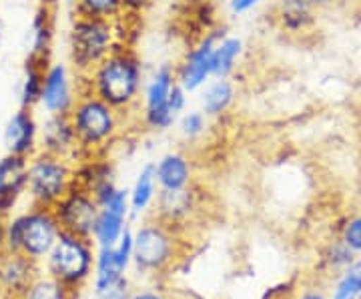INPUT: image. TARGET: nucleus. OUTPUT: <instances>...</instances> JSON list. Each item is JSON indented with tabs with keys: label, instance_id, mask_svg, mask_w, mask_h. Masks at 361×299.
I'll use <instances>...</instances> for the list:
<instances>
[{
	"label": "nucleus",
	"instance_id": "nucleus-1",
	"mask_svg": "<svg viewBox=\"0 0 361 299\" xmlns=\"http://www.w3.org/2000/svg\"><path fill=\"white\" fill-rule=\"evenodd\" d=\"M78 78L80 91L97 94L121 115L130 113L139 104L142 91V66L137 52L127 44L115 47L87 77Z\"/></svg>",
	"mask_w": 361,
	"mask_h": 299
},
{
	"label": "nucleus",
	"instance_id": "nucleus-2",
	"mask_svg": "<svg viewBox=\"0 0 361 299\" xmlns=\"http://www.w3.org/2000/svg\"><path fill=\"white\" fill-rule=\"evenodd\" d=\"M68 117L77 133L82 155L92 157L118 137L125 115H121L116 109L104 103L97 94L80 91Z\"/></svg>",
	"mask_w": 361,
	"mask_h": 299
},
{
	"label": "nucleus",
	"instance_id": "nucleus-3",
	"mask_svg": "<svg viewBox=\"0 0 361 299\" xmlns=\"http://www.w3.org/2000/svg\"><path fill=\"white\" fill-rule=\"evenodd\" d=\"M61 233V225L54 217V211L49 207H32L14 215L4 227V249L23 253L26 257L42 263L51 253L56 237Z\"/></svg>",
	"mask_w": 361,
	"mask_h": 299
},
{
	"label": "nucleus",
	"instance_id": "nucleus-4",
	"mask_svg": "<svg viewBox=\"0 0 361 299\" xmlns=\"http://www.w3.org/2000/svg\"><path fill=\"white\" fill-rule=\"evenodd\" d=\"M118 20L75 16L68 30L71 63L77 77H87L94 66L118 44H125L118 37Z\"/></svg>",
	"mask_w": 361,
	"mask_h": 299
},
{
	"label": "nucleus",
	"instance_id": "nucleus-5",
	"mask_svg": "<svg viewBox=\"0 0 361 299\" xmlns=\"http://www.w3.org/2000/svg\"><path fill=\"white\" fill-rule=\"evenodd\" d=\"M179 229L151 219L133 229V267L142 275H161L179 257Z\"/></svg>",
	"mask_w": 361,
	"mask_h": 299
},
{
	"label": "nucleus",
	"instance_id": "nucleus-6",
	"mask_svg": "<svg viewBox=\"0 0 361 299\" xmlns=\"http://www.w3.org/2000/svg\"><path fill=\"white\" fill-rule=\"evenodd\" d=\"M77 181L75 161L66 157L37 151L28 159V183L26 191L32 205L52 209Z\"/></svg>",
	"mask_w": 361,
	"mask_h": 299
},
{
	"label": "nucleus",
	"instance_id": "nucleus-7",
	"mask_svg": "<svg viewBox=\"0 0 361 299\" xmlns=\"http://www.w3.org/2000/svg\"><path fill=\"white\" fill-rule=\"evenodd\" d=\"M94 249V243L87 237L61 231L51 253L42 261L44 269L51 277L78 293L92 277Z\"/></svg>",
	"mask_w": 361,
	"mask_h": 299
},
{
	"label": "nucleus",
	"instance_id": "nucleus-8",
	"mask_svg": "<svg viewBox=\"0 0 361 299\" xmlns=\"http://www.w3.org/2000/svg\"><path fill=\"white\" fill-rule=\"evenodd\" d=\"M185 103H187V92L177 83L175 66L161 65L145 89L142 125L151 130L171 129L180 111L185 109Z\"/></svg>",
	"mask_w": 361,
	"mask_h": 299
},
{
	"label": "nucleus",
	"instance_id": "nucleus-9",
	"mask_svg": "<svg viewBox=\"0 0 361 299\" xmlns=\"http://www.w3.org/2000/svg\"><path fill=\"white\" fill-rule=\"evenodd\" d=\"M133 267V227H129L118 243L113 248L94 249V267H92V293L99 295L106 289H111L123 279Z\"/></svg>",
	"mask_w": 361,
	"mask_h": 299
},
{
	"label": "nucleus",
	"instance_id": "nucleus-10",
	"mask_svg": "<svg viewBox=\"0 0 361 299\" xmlns=\"http://www.w3.org/2000/svg\"><path fill=\"white\" fill-rule=\"evenodd\" d=\"M52 211L61 225V231H68V233L90 239L92 227L99 215V205L87 187L75 181V185L68 189V193L52 207Z\"/></svg>",
	"mask_w": 361,
	"mask_h": 299
},
{
	"label": "nucleus",
	"instance_id": "nucleus-11",
	"mask_svg": "<svg viewBox=\"0 0 361 299\" xmlns=\"http://www.w3.org/2000/svg\"><path fill=\"white\" fill-rule=\"evenodd\" d=\"M223 37H225L223 28H215V30L205 32V37L199 40V44L187 52L179 65L175 66V77H177V83L183 87V91H197L213 77L211 75V59H213L215 44Z\"/></svg>",
	"mask_w": 361,
	"mask_h": 299
},
{
	"label": "nucleus",
	"instance_id": "nucleus-12",
	"mask_svg": "<svg viewBox=\"0 0 361 299\" xmlns=\"http://www.w3.org/2000/svg\"><path fill=\"white\" fill-rule=\"evenodd\" d=\"M78 94H75L73 78L63 63H51L44 68L40 104L49 115H68Z\"/></svg>",
	"mask_w": 361,
	"mask_h": 299
},
{
	"label": "nucleus",
	"instance_id": "nucleus-13",
	"mask_svg": "<svg viewBox=\"0 0 361 299\" xmlns=\"http://www.w3.org/2000/svg\"><path fill=\"white\" fill-rule=\"evenodd\" d=\"M39 275V263L23 253H0V289L8 299H18Z\"/></svg>",
	"mask_w": 361,
	"mask_h": 299
},
{
	"label": "nucleus",
	"instance_id": "nucleus-14",
	"mask_svg": "<svg viewBox=\"0 0 361 299\" xmlns=\"http://www.w3.org/2000/svg\"><path fill=\"white\" fill-rule=\"evenodd\" d=\"M40 143H42L40 151L66 157L71 161H77V157H85L80 151L77 133L73 129V123H71L68 115H49L44 127H42Z\"/></svg>",
	"mask_w": 361,
	"mask_h": 299
},
{
	"label": "nucleus",
	"instance_id": "nucleus-15",
	"mask_svg": "<svg viewBox=\"0 0 361 299\" xmlns=\"http://www.w3.org/2000/svg\"><path fill=\"white\" fill-rule=\"evenodd\" d=\"M39 125L30 109H18L13 117L8 118L6 129H4V145L6 151L13 155H20L30 159L39 149Z\"/></svg>",
	"mask_w": 361,
	"mask_h": 299
},
{
	"label": "nucleus",
	"instance_id": "nucleus-16",
	"mask_svg": "<svg viewBox=\"0 0 361 299\" xmlns=\"http://www.w3.org/2000/svg\"><path fill=\"white\" fill-rule=\"evenodd\" d=\"M28 183V159L20 155H6L0 159V215L14 207L16 199L26 191Z\"/></svg>",
	"mask_w": 361,
	"mask_h": 299
},
{
	"label": "nucleus",
	"instance_id": "nucleus-17",
	"mask_svg": "<svg viewBox=\"0 0 361 299\" xmlns=\"http://www.w3.org/2000/svg\"><path fill=\"white\" fill-rule=\"evenodd\" d=\"M197 211V195L193 187L179 189V191H159L155 199V217L159 221L167 223L179 229L191 221Z\"/></svg>",
	"mask_w": 361,
	"mask_h": 299
},
{
	"label": "nucleus",
	"instance_id": "nucleus-18",
	"mask_svg": "<svg viewBox=\"0 0 361 299\" xmlns=\"http://www.w3.org/2000/svg\"><path fill=\"white\" fill-rule=\"evenodd\" d=\"M155 179L159 191L187 189L193 183V163L185 153H167L155 163Z\"/></svg>",
	"mask_w": 361,
	"mask_h": 299
},
{
	"label": "nucleus",
	"instance_id": "nucleus-19",
	"mask_svg": "<svg viewBox=\"0 0 361 299\" xmlns=\"http://www.w3.org/2000/svg\"><path fill=\"white\" fill-rule=\"evenodd\" d=\"M54 8L39 6L30 23V51L28 59L49 65L52 54V42H54Z\"/></svg>",
	"mask_w": 361,
	"mask_h": 299
},
{
	"label": "nucleus",
	"instance_id": "nucleus-20",
	"mask_svg": "<svg viewBox=\"0 0 361 299\" xmlns=\"http://www.w3.org/2000/svg\"><path fill=\"white\" fill-rule=\"evenodd\" d=\"M315 8L310 0H277L275 4V20L281 26V30L289 35L305 32L315 23Z\"/></svg>",
	"mask_w": 361,
	"mask_h": 299
},
{
	"label": "nucleus",
	"instance_id": "nucleus-21",
	"mask_svg": "<svg viewBox=\"0 0 361 299\" xmlns=\"http://www.w3.org/2000/svg\"><path fill=\"white\" fill-rule=\"evenodd\" d=\"M157 195H159V185H157L155 179V165H145L139 171L135 185L130 187L129 191L130 217L147 213L149 209L155 205Z\"/></svg>",
	"mask_w": 361,
	"mask_h": 299
},
{
	"label": "nucleus",
	"instance_id": "nucleus-22",
	"mask_svg": "<svg viewBox=\"0 0 361 299\" xmlns=\"http://www.w3.org/2000/svg\"><path fill=\"white\" fill-rule=\"evenodd\" d=\"M127 229H129V217L106 211V209H99L97 221L90 233V241L94 243V248H113Z\"/></svg>",
	"mask_w": 361,
	"mask_h": 299
},
{
	"label": "nucleus",
	"instance_id": "nucleus-23",
	"mask_svg": "<svg viewBox=\"0 0 361 299\" xmlns=\"http://www.w3.org/2000/svg\"><path fill=\"white\" fill-rule=\"evenodd\" d=\"M237 99V91L231 78H215L203 92V113L207 117L217 118L229 113Z\"/></svg>",
	"mask_w": 361,
	"mask_h": 299
},
{
	"label": "nucleus",
	"instance_id": "nucleus-24",
	"mask_svg": "<svg viewBox=\"0 0 361 299\" xmlns=\"http://www.w3.org/2000/svg\"><path fill=\"white\" fill-rule=\"evenodd\" d=\"M241 54H243V40L225 35L215 44V51H213V59H211L213 78H231Z\"/></svg>",
	"mask_w": 361,
	"mask_h": 299
},
{
	"label": "nucleus",
	"instance_id": "nucleus-25",
	"mask_svg": "<svg viewBox=\"0 0 361 299\" xmlns=\"http://www.w3.org/2000/svg\"><path fill=\"white\" fill-rule=\"evenodd\" d=\"M51 65V63H49ZM49 65L37 63L32 59H26L25 75L20 80V91H18V101L23 109H30L35 104L40 103V94H42V78H44V68Z\"/></svg>",
	"mask_w": 361,
	"mask_h": 299
},
{
	"label": "nucleus",
	"instance_id": "nucleus-26",
	"mask_svg": "<svg viewBox=\"0 0 361 299\" xmlns=\"http://www.w3.org/2000/svg\"><path fill=\"white\" fill-rule=\"evenodd\" d=\"M77 291L61 283L49 274H39L37 279L26 287L25 293L18 299H75Z\"/></svg>",
	"mask_w": 361,
	"mask_h": 299
},
{
	"label": "nucleus",
	"instance_id": "nucleus-27",
	"mask_svg": "<svg viewBox=\"0 0 361 299\" xmlns=\"http://www.w3.org/2000/svg\"><path fill=\"white\" fill-rule=\"evenodd\" d=\"M75 16H90V18H104L116 20L123 16V2L121 0H71Z\"/></svg>",
	"mask_w": 361,
	"mask_h": 299
},
{
	"label": "nucleus",
	"instance_id": "nucleus-28",
	"mask_svg": "<svg viewBox=\"0 0 361 299\" xmlns=\"http://www.w3.org/2000/svg\"><path fill=\"white\" fill-rule=\"evenodd\" d=\"M329 299H361V260L337 274Z\"/></svg>",
	"mask_w": 361,
	"mask_h": 299
},
{
	"label": "nucleus",
	"instance_id": "nucleus-29",
	"mask_svg": "<svg viewBox=\"0 0 361 299\" xmlns=\"http://www.w3.org/2000/svg\"><path fill=\"white\" fill-rule=\"evenodd\" d=\"M355 261H357V255H355L341 239L329 243V248L325 249V253H323V265H325L329 271H337V274H341L345 267H349V265L355 263Z\"/></svg>",
	"mask_w": 361,
	"mask_h": 299
},
{
	"label": "nucleus",
	"instance_id": "nucleus-30",
	"mask_svg": "<svg viewBox=\"0 0 361 299\" xmlns=\"http://www.w3.org/2000/svg\"><path fill=\"white\" fill-rule=\"evenodd\" d=\"M207 115L203 111H191V113H185L179 121V129L183 139L187 141H197L205 135L207 130Z\"/></svg>",
	"mask_w": 361,
	"mask_h": 299
},
{
	"label": "nucleus",
	"instance_id": "nucleus-31",
	"mask_svg": "<svg viewBox=\"0 0 361 299\" xmlns=\"http://www.w3.org/2000/svg\"><path fill=\"white\" fill-rule=\"evenodd\" d=\"M339 239L348 245L355 255H361V215H353L343 223Z\"/></svg>",
	"mask_w": 361,
	"mask_h": 299
},
{
	"label": "nucleus",
	"instance_id": "nucleus-32",
	"mask_svg": "<svg viewBox=\"0 0 361 299\" xmlns=\"http://www.w3.org/2000/svg\"><path fill=\"white\" fill-rule=\"evenodd\" d=\"M130 283H129V277L127 279H123L121 283H116L111 289H106L103 293H99V295H94V299H129L130 298Z\"/></svg>",
	"mask_w": 361,
	"mask_h": 299
},
{
	"label": "nucleus",
	"instance_id": "nucleus-33",
	"mask_svg": "<svg viewBox=\"0 0 361 299\" xmlns=\"http://www.w3.org/2000/svg\"><path fill=\"white\" fill-rule=\"evenodd\" d=\"M123 2V14L127 16H141L147 8L153 6L155 0H121Z\"/></svg>",
	"mask_w": 361,
	"mask_h": 299
},
{
	"label": "nucleus",
	"instance_id": "nucleus-34",
	"mask_svg": "<svg viewBox=\"0 0 361 299\" xmlns=\"http://www.w3.org/2000/svg\"><path fill=\"white\" fill-rule=\"evenodd\" d=\"M129 299H171V298H169L165 291H161V289H157V287H139V289H133V291H130Z\"/></svg>",
	"mask_w": 361,
	"mask_h": 299
},
{
	"label": "nucleus",
	"instance_id": "nucleus-35",
	"mask_svg": "<svg viewBox=\"0 0 361 299\" xmlns=\"http://www.w3.org/2000/svg\"><path fill=\"white\" fill-rule=\"evenodd\" d=\"M261 0H231L229 2V8H231V13L235 14H243L249 13L253 6H257Z\"/></svg>",
	"mask_w": 361,
	"mask_h": 299
},
{
	"label": "nucleus",
	"instance_id": "nucleus-36",
	"mask_svg": "<svg viewBox=\"0 0 361 299\" xmlns=\"http://www.w3.org/2000/svg\"><path fill=\"white\" fill-rule=\"evenodd\" d=\"M297 299H329V295L322 289H305L297 295Z\"/></svg>",
	"mask_w": 361,
	"mask_h": 299
},
{
	"label": "nucleus",
	"instance_id": "nucleus-37",
	"mask_svg": "<svg viewBox=\"0 0 361 299\" xmlns=\"http://www.w3.org/2000/svg\"><path fill=\"white\" fill-rule=\"evenodd\" d=\"M337 0H310V4L315 11H323V8H331Z\"/></svg>",
	"mask_w": 361,
	"mask_h": 299
},
{
	"label": "nucleus",
	"instance_id": "nucleus-38",
	"mask_svg": "<svg viewBox=\"0 0 361 299\" xmlns=\"http://www.w3.org/2000/svg\"><path fill=\"white\" fill-rule=\"evenodd\" d=\"M39 2V6H47V8H59V4H61V0H37Z\"/></svg>",
	"mask_w": 361,
	"mask_h": 299
}]
</instances>
